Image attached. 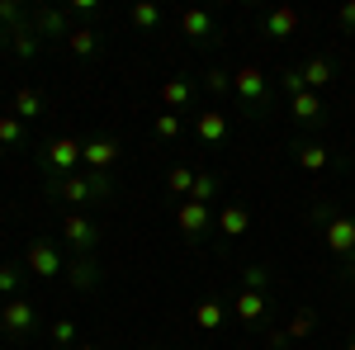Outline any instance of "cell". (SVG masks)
Here are the masks:
<instances>
[{"label": "cell", "instance_id": "1", "mask_svg": "<svg viewBox=\"0 0 355 350\" xmlns=\"http://www.w3.org/2000/svg\"><path fill=\"white\" fill-rule=\"evenodd\" d=\"M114 180L105 175V170H90V175H62L53 185V199H67V204H90V199H110Z\"/></svg>", "mask_w": 355, "mask_h": 350}, {"label": "cell", "instance_id": "2", "mask_svg": "<svg viewBox=\"0 0 355 350\" xmlns=\"http://www.w3.org/2000/svg\"><path fill=\"white\" fill-rule=\"evenodd\" d=\"M232 90H237V95H242V105L256 109V114L270 105V76H261V67H242V71L232 76Z\"/></svg>", "mask_w": 355, "mask_h": 350}, {"label": "cell", "instance_id": "3", "mask_svg": "<svg viewBox=\"0 0 355 350\" xmlns=\"http://www.w3.org/2000/svg\"><path fill=\"white\" fill-rule=\"evenodd\" d=\"M76 166H81V142L76 137H57L43 147V170L48 175H76Z\"/></svg>", "mask_w": 355, "mask_h": 350}, {"label": "cell", "instance_id": "4", "mask_svg": "<svg viewBox=\"0 0 355 350\" xmlns=\"http://www.w3.org/2000/svg\"><path fill=\"white\" fill-rule=\"evenodd\" d=\"M24 265L38 274V279H57V274H67V261H62V251H57L48 237H38V242L28 246V256H24Z\"/></svg>", "mask_w": 355, "mask_h": 350}, {"label": "cell", "instance_id": "5", "mask_svg": "<svg viewBox=\"0 0 355 350\" xmlns=\"http://www.w3.org/2000/svg\"><path fill=\"white\" fill-rule=\"evenodd\" d=\"M0 326H5L10 336H28V331L38 326V303H28V298H10V303L0 308Z\"/></svg>", "mask_w": 355, "mask_h": 350}, {"label": "cell", "instance_id": "6", "mask_svg": "<svg viewBox=\"0 0 355 350\" xmlns=\"http://www.w3.org/2000/svg\"><path fill=\"white\" fill-rule=\"evenodd\" d=\"M62 237L71 242V251H76V256H90V251H95V242H100V227H95L85 213H67V218H62Z\"/></svg>", "mask_w": 355, "mask_h": 350}, {"label": "cell", "instance_id": "7", "mask_svg": "<svg viewBox=\"0 0 355 350\" xmlns=\"http://www.w3.org/2000/svg\"><path fill=\"white\" fill-rule=\"evenodd\" d=\"M322 237H327V251L336 261H355V218H331L327 227H322Z\"/></svg>", "mask_w": 355, "mask_h": 350}, {"label": "cell", "instance_id": "8", "mask_svg": "<svg viewBox=\"0 0 355 350\" xmlns=\"http://www.w3.org/2000/svg\"><path fill=\"white\" fill-rule=\"evenodd\" d=\"M313 326H318V313H313V308H299L289 326H275V331H266V346H270V350H284V346H294L299 336H308Z\"/></svg>", "mask_w": 355, "mask_h": 350}, {"label": "cell", "instance_id": "9", "mask_svg": "<svg viewBox=\"0 0 355 350\" xmlns=\"http://www.w3.org/2000/svg\"><path fill=\"white\" fill-rule=\"evenodd\" d=\"M175 222H180V232H185L190 242H199V237H204V232H209L218 218L209 213V204H194V199H185V204L175 209Z\"/></svg>", "mask_w": 355, "mask_h": 350}, {"label": "cell", "instance_id": "10", "mask_svg": "<svg viewBox=\"0 0 355 350\" xmlns=\"http://www.w3.org/2000/svg\"><path fill=\"white\" fill-rule=\"evenodd\" d=\"M119 152H123V147H119L114 137H85L81 142V161L90 166V170H110V166L119 161Z\"/></svg>", "mask_w": 355, "mask_h": 350}, {"label": "cell", "instance_id": "11", "mask_svg": "<svg viewBox=\"0 0 355 350\" xmlns=\"http://www.w3.org/2000/svg\"><path fill=\"white\" fill-rule=\"evenodd\" d=\"M214 28H218V19H214L209 10H185V15H180V33H185L190 43H214Z\"/></svg>", "mask_w": 355, "mask_h": 350}, {"label": "cell", "instance_id": "12", "mask_svg": "<svg viewBox=\"0 0 355 350\" xmlns=\"http://www.w3.org/2000/svg\"><path fill=\"white\" fill-rule=\"evenodd\" d=\"M299 24H303V15H299V10H289V5H279V10H270V15L261 19V28H266L270 38H294Z\"/></svg>", "mask_w": 355, "mask_h": 350}, {"label": "cell", "instance_id": "13", "mask_svg": "<svg viewBox=\"0 0 355 350\" xmlns=\"http://www.w3.org/2000/svg\"><path fill=\"white\" fill-rule=\"evenodd\" d=\"M48 109V95L43 90H33V85H24V90H15V119L19 123H28V119H38Z\"/></svg>", "mask_w": 355, "mask_h": 350}, {"label": "cell", "instance_id": "14", "mask_svg": "<svg viewBox=\"0 0 355 350\" xmlns=\"http://www.w3.org/2000/svg\"><path fill=\"white\" fill-rule=\"evenodd\" d=\"M194 133H199V142H223V137H227V114L204 109V114L194 119Z\"/></svg>", "mask_w": 355, "mask_h": 350}, {"label": "cell", "instance_id": "15", "mask_svg": "<svg viewBox=\"0 0 355 350\" xmlns=\"http://www.w3.org/2000/svg\"><path fill=\"white\" fill-rule=\"evenodd\" d=\"M289 109H294V119H299V123H322V119H327V109H322V100H318V90L294 95V100H289Z\"/></svg>", "mask_w": 355, "mask_h": 350}, {"label": "cell", "instance_id": "16", "mask_svg": "<svg viewBox=\"0 0 355 350\" xmlns=\"http://www.w3.org/2000/svg\"><path fill=\"white\" fill-rule=\"evenodd\" d=\"M214 227H218L223 237H246V227H251V213H246L242 204H227V209L218 213V222H214Z\"/></svg>", "mask_w": 355, "mask_h": 350}, {"label": "cell", "instance_id": "17", "mask_svg": "<svg viewBox=\"0 0 355 350\" xmlns=\"http://www.w3.org/2000/svg\"><path fill=\"white\" fill-rule=\"evenodd\" d=\"M266 308H270L266 294H251V289H242V294L232 298V313H237L242 322H261V317H266Z\"/></svg>", "mask_w": 355, "mask_h": 350}, {"label": "cell", "instance_id": "18", "mask_svg": "<svg viewBox=\"0 0 355 350\" xmlns=\"http://www.w3.org/2000/svg\"><path fill=\"white\" fill-rule=\"evenodd\" d=\"M67 279H71V289H95V284H100V265H95L90 256H76V261L67 265Z\"/></svg>", "mask_w": 355, "mask_h": 350}, {"label": "cell", "instance_id": "19", "mask_svg": "<svg viewBox=\"0 0 355 350\" xmlns=\"http://www.w3.org/2000/svg\"><path fill=\"white\" fill-rule=\"evenodd\" d=\"M294 157H299L303 170H327V166H331V152H327V147H318V142H299Z\"/></svg>", "mask_w": 355, "mask_h": 350}, {"label": "cell", "instance_id": "20", "mask_svg": "<svg viewBox=\"0 0 355 350\" xmlns=\"http://www.w3.org/2000/svg\"><path fill=\"white\" fill-rule=\"evenodd\" d=\"M194 100V85L190 81H180V76H175V81H166L162 85V105H166V114H171V109H185Z\"/></svg>", "mask_w": 355, "mask_h": 350}, {"label": "cell", "instance_id": "21", "mask_svg": "<svg viewBox=\"0 0 355 350\" xmlns=\"http://www.w3.org/2000/svg\"><path fill=\"white\" fill-rule=\"evenodd\" d=\"M299 71H303V85H308V90H322V85L331 81V62L327 57H308Z\"/></svg>", "mask_w": 355, "mask_h": 350}, {"label": "cell", "instance_id": "22", "mask_svg": "<svg viewBox=\"0 0 355 350\" xmlns=\"http://www.w3.org/2000/svg\"><path fill=\"white\" fill-rule=\"evenodd\" d=\"M67 48H71V57H95L100 53V33L95 28H71L67 33Z\"/></svg>", "mask_w": 355, "mask_h": 350}, {"label": "cell", "instance_id": "23", "mask_svg": "<svg viewBox=\"0 0 355 350\" xmlns=\"http://www.w3.org/2000/svg\"><path fill=\"white\" fill-rule=\"evenodd\" d=\"M33 33H71V28H67V15H62V10L43 5V10L33 15Z\"/></svg>", "mask_w": 355, "mask_h": 350}, {"label": "cell", "instance_id": "24", "mask_svg": "<svg viewBox=\"0 0 355 350\" xmlns=\"http://www.w3.org/2000/svg\"><path fill=\"white\" fill-rule=\"evenodd\" d=\"M162 19H166L162 5H152V0H137V5H133V24L137 28H147V33H152V28H162Z\"/></svg>", "mask_w": 355, "mask_h": 350}, {"label": "cell", "instance_id": "25", "mask_svg": "<svg viewBox=\"0 0 355 350\" xmlns=\"http://www.w3.org/2000/svg\"><path fill=\"white\" fill-rule=\"evenodd\" d=\"M194 322L204 326V331H214V326H223V303H218V298H204V303L194 308Z\"/></svg>", "mask_w": 355, "mask_h": 350}, {"label": "cell", "instance_id": "26", "mask_svg": "<svg viewBox=\"0 0 355 350\" xmlns=\"http://www.w3.org/2000/svg\"><path fill=\"white\" fill-rule=\"evenodd\" d=\"M214 194H218V175H214V170H199V175H194L190 199H194V204H209Z\"/></svg>", "mask_w": 355, "mask_h": 350}, {"label": "cell", "instance_id": "27", "mask_svg": "<svg viewBox=\"0 0 355 350\" xmlns=\"http://www.w3.org/2000/svg\"><path fill=\"white\" fill-rule=\"evenodd\" d=\"M194 175H199V170H190V166H175V170L166 175V189H171V194H185V199H190Z\"/></svg>", "mask_w": 355, "mask_h": 350}, {"label": "cell", "instance_id": "28", "mask_svg": "<svg viewBox=\"0 0 355 350\" xmlns=\"http://www.w3.org/2000/svg\"><path fill=\"white\" fill-rule=\"evenodd\" d=\"M19 142H24V123L15 114H5L0 119V147H19Z\"/></svg>", "mask_w": 355, "mask_h": 350}, {"label": "cell", "instance_id": "29", "mask_svg": "<svg viewBox=\"0 0 355 350\" xmlns=\"http://www.w3.org/2000/svg\"><path fill=\"white\" fill-rule=\"evenodd\" d=\"M266 284H270V270H266V265H246V270H242V289H251V294H266Z\"/></svg>", "mask_w": 355, "mask_h": 350}, {"label": "cell", "instance_id": "30", "mask_svg": "<svg viewBox=\"0 0 355 350\" xmlns=\"http://www.w3.org/2000/svg\"><path fill=\"white\" fill-rule=\"evenodd\" d=\"M10 38H15V57H33L38 53V33H33V28H15V33H10Z\"/></svg>", "mask_w": 355, "mask_h": 350}, {"label": "cell", "instance_id": "31", "mask_svg": "<svg viewBox=\"0 0 355 350\" xmlns=\"http://www.w3.org/2000/svg\"><path fill=\"white\" fill-rule=\"evenodd\" d=\"M279 90H284V95H289V100H294V95H303V90H308V85H303V71H299V67H289V71H279Z\"/></svg>", "mask_w": 355, "mask_h": 350}, {"label": "cell", "instance_id": "32", "mask_svg": "<svg viewBox=\"0 0 355 350\" xmlns=\"http://www.w3.org/2000/svg\"><path fill=\"white\" fill-rule=\"evenodd\" d=\"M24 284V270L19 265H0V294H10L15 298V289Z\"/></svg>", "mask_w": 355, "mask_h": 350}, {"label": "cell", "instance_id": "33", "mask_svg": "<svg viewBox=\"0 0 355 350\" xmlns=\"http://www.w3.org/2000/svg\"><path fill=\"white\" fill-rule=\"evenodd\" d=\"M152 133L162 137V142H171V137L180 133V119H175V114H157V123H152Z\"/></svg>", "mask_w": 355, "mask_h": 350}, {"label": "cell", "instance_id": "34", "mask_svg": "<svg viewBox=\"0 0 355 350\" xmlns=\"http://www.w3.org/2000/svg\"><path fill=\"white\" fill-rule=\"evenodd\" d=\"M53 341H57V346H76V322H71V317L53 322Z\"/></svg>", "mask_w": 355, "mask_h": 350}, {"label": "cell", "instance_id": "35", "mask_svg": "<svg viewBox=\"0 0 355 350\" xmlns=\"http://www.w3.org/2000/svg\"><path fill=\"white\" fill-rule=\"evenodd\" d=\"M204 90H214V95H223V90H232V81H227V71H204Z\"/></svg>", "mask_w": 355, "mask_h": 350}, {"label": "cell", "instance_id": "36", "mask_svg": "<svg viewBox=\"0 0 355 350\" xmlns=\"http://www.w3.org/2000/svg\"><path fill=\"white\" fill-rule=\"evenodd\" d=\"M19 19H24V10H19L15 0H0V24H15V28H19Z\"/></svg>", "mask_w": 355, "mask_h": 350}, {"label": "cell", "instance_id": "37", "mask_svg": "<svg viewBox=\"0 0 355 350\" xmlns=\"http://www.w3.org/2000/svg\"><path fill=\"white\" fill-rule=\"evenodd\" d=\"M336 24L346 28V33H351V28H355V0H346V5L336 10Z\"/></svg>", "mask_w": 355, "mask_h": 350}, {"label": "cell", "instance_id": "38", "mask_svg": "<svg viewBox=\"0 0 355 350\" xmlns=\"http://www.w3.org/2000/svg\"><path fill=\"white\" fill-rule=\"evenodd\" d=\"M76 15H100V0H71Z\"/></svg>", "mask_w": 355, "mask_h": 350}, {"label": "cell", "instance_id": "39", "mask_svg": "<svg viewBox=\"0 0 355 350\" xmlns=\"http://www.w3.org/2000/svg\"><path fill=\"white\" fill-rule=\"evenodd\" d=\"M71 350H95V346H90V341H76V346H71Z\"/></svg>", "mask_w": 355, "mask_h": 350}, {"label": "cell", "instance_id": "40", "mask_svg": "<svg viewBox=\"0 0 355 350\" xmlns=\"http://www.w3.org/2000/svg\"><path fill=\"white\" fill-rule=\"evenodd\" d=\"M5 38H10V33H5V28H0V43H5Z\"/></svg>", "mask_w": 355, "mask_h": 350}, {"label": "cell", "instance_id": "41", "mask_svg": "<svg viewBox=\"0 0 355 350\" xmlns=\"http://www.w3.org/2000/svg\"><path fill=\"white\" fill-rule=\"evenodd\" d=\"M346 350H355V341H351V346H346Z\"/></svg>", "mask_w": 355, "mask_h": 350}, {"label": "cell", "instance_id": "42", "mask_svg": "<svg viewBox=\"0 0 355 350\" xmlns=\"http://www.w3.org/2000/svg\"><path fill=\"white\" fill-rule=\"evenodd\" d=\"M0 157H5V147H0Z\"/></svg>", "mask_w": 355, "mask_h": 350}, {"label": "cell", "instance_id": "43", "mask_svg": "<svg viewBox=\"0 0 355 350\" xmlns=\"http://www.w3.org/2000/svg\"><path fill=\"white\" fill-rule=\"evenodd\" d=\"M0 308H5V303H0Z\"/></svg>", "mask_w": 355, "mask_h": 350}]
</instances>
